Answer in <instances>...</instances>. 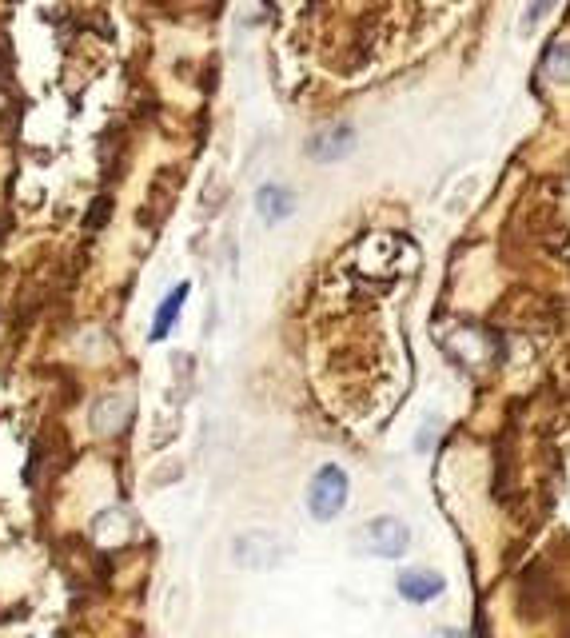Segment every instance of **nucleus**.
Masks as SVG:
<instances>
[{"label":"nucleus","mask_w":570,"mask_h":638,"mask_svg":"<svg viewBox=\"0 0 570 638\" xmlns=\"http://www.w3.org/2000/svg\"><path fill=\"white\" fill-rule=\"evenodd\" d=\"M563 60H567V36L559 32V36H555V76H559V80H567V64H563Z\"/></svg>","instance_id":"9"},{"label":"nucleus","mask_w":570,"mask_h":638,"mask_svg":"<svg viewBox=\"0 0 570 638\" xmlns=\"http://www.w3.org/2000/svg\"><path fill=\"white\" fill-rule=\"evenodd\" d=\"M359 551L371 559H403L411 551V531L403 519L395 515H379L371 523H363L359 531Z\"/></svg>","instance_id":"2"},{"label":"nucleus","mask_w":570,"mask_h":638,"mask_svg":"<svg viewBox=\"0 0 570 638\" xmlns=\"http://www.w3.org/2000/svg\"><path fill=\"white\" fill-rule=\"evenodd\" d=\"M347 491H351L347 471L339 463H323L311 475V483H307V511H311V519H319V523L339 519V511L347 503Z\"/></svg>","instance_id":"1"},{"label":"nucleus","mask_w":570,"mask_h":638,"mask_svg":"<svg viewBox=\"0 0 570 638\" xmlns=\"http://www.w3.org/2000/svg\"><path fill=\"white\" fill-rule=\"evenodd\" d=\"M555 8V0H531V8H527V24H535V20H543L547 12Z\"/></svg>","instance_id":"10"},{"label":"nucleus","mask_w":570,"mask_h":638,"mask_svg":"<svg viewBox=\"0 0 570 638\" xmlns=\"http://www.w3.org/2000/svg\"><path fill=\"white\" fill-rule=\"evenodd\" d=\"M280 559H284V543L272 531H252V535H240L236 543V563L244 571H272L280 567Z\"/></svg>","instance_id":"3"},{"label":"nucleus","mask_w":570,"mask_h":638,"mask_svg":"<svg viewBox=\"0 0 570 638\" xmlns=\"http://www.w3.org/2000/svg\"><path fill=\"white\" fill-rule=\"evenodd\" d=\"M188 288H192V284H176V288H172V296L160 304L156 323H152V331H148V339H152V343L168 339V331L176 327V316H180V308H184V300H188Z\"/></svg>","instance_id":"7"},{"label":"nucleus","mask_w":570,"mask_h":638,"mask_svg":"<svg viewBox=\"0 0 570 638\" xmlns=\"http://www.w3.org/2000/svg\"><path fill=\"white\" fill-rule=\"evenodd\" d=\"M256 212L264 224H284L287 216L295 212V192L284 188V184H264L256 192Z\"/></svg>","instance_id":"6"},{"label":"nucleus","mask_w":570,"mask_h":638,"mask_svg":"<svg viewBox=\"0 0 570 638\" xmlns=\"http://www.w3.org/2000/svg\"><path fill=\"white\" fill-rule=\"evenodd\" d=\"M447 591V579L439 571H403L399 575V595L407 603H431Z\"/></svg>","instance_id":"5"},{"label":"nucleus","mask_w":570,"mask_h":638,"mask_svg":"<svg viewBox=\"0 0 570 638\" xmlns=\"http://www.w3.org/2000/svg\"><path fill=\"white\" fill-rule=\"evenodd\" d=\"M351 148H355V128H351V124H331V128H323V132H315V136L307 140V152H311L319 164H335V160H343Z\"/></svg>","instance_id":"4"},{"label":"nucleus","mask_w":570,"mask_h":638,"mask_svg":"<svg viewBox=\"0 0 570 638\" xmlns=\"http://www.w3.org/2000/svg\"><path fill=\"white\" fill-rule=\"evenodd\" d=\"M120 407H128L120 395H104V399L92 407V415H96V419H92V423H96V431H104V435L120 431V427H124V415H116Z\"/></svg>","instance_id":"8"}]
</instances>
